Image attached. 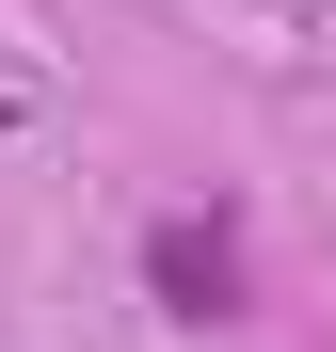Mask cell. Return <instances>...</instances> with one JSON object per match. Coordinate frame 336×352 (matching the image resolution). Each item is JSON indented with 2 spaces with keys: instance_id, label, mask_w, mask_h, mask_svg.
Wrapping results in <instances>:
<instances>
[{
  "instance_id": "6da1fadb",
  "label": "cell",
  "mask_w": 336,
  "mask_h": 352,
  "mask_svg": "<svg viewBox=\"0 0 336 352\" xmlns=\"http://www.w3.org/2000/svg\"><path fill=\"white\" fill-rule=\"evenodd\" d=\"M144 288H160V320H240V224L224 208H160L144 224Z\"/></svg>"
}]
</instances>
